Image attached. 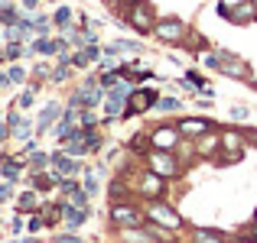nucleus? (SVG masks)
<instances>
[{"instance_id": "39448f33", "label": "nucleus", "mask_w": 257, "mask_h": 243, "mask_svg": "<svg viewBox=\"0 0 257 243\" xmlns=\"http://www.w3.org/2000/svg\"><path fill=\"white\" fill-rule=\"evenodd\" d=\"M107 218H111V224H114V227H124V230H127V227H140L147 214L140 211L134 201H114L111 211H107Z\"/></svg>"}, {"instance_id": "393cba45", "label": "nucleus", "mask_w": 257, "mask_h": 243, "mask_svg": "<svg viewBox=\"0 0 257 243\" xmlns=\"http://www.w3.org/2000/svg\"><path fill=\"white\" fill-rule=\"evenodd\" d=\"M72 16H75V13H72L69 6H56V13H52V23H56V30H65V26H72Z\"/></svg>"}, {"instance_id": "f704fd0d", "label": "nucleus", "mask_w": 257, "mask_h": 243, "mask_svg": "<svg viewBox=\"0 0 257 243\" xmlns=\"http://www.w3.org/2000/svg\"><path fill=\"white\" fill-rule=\"evenodd\" d=\"M13 136V130H10V124H7V117L0 120V143H7V140Z\"/></svg>"}, {"instance_id": "f8f14e48", "label": "nucleus", "mask_w": 257, "mask_h": 243, "mask_svg": "<svg viewBox=\"0 0 257 243\" xmlns=\"http://www.w3.org/2000/svg\"><path fill=\"white\" fill-rule=\"evenodd\" d=\"M62 114H65V107L59 104V100H49V104L39 110V120H36V133H49L52 130V124H59L62 120Z\"/></svg>"}, {"instance_id": "bb28decb", "label": "nucleus", "mask_w": 257, "mask_h": 243, "mask_svg": "<svg viewBox=\"0 0 257 243\" xmlns=\"http://www.w3.org/2000/svg\"><path fill=\"white\" fill-rule=\"evenodd\" d=\"M36 91H39V84H30L23 94H20V100H17V107H20V110H30V107L36 104Z\"/></svg>"}, {"instance_id": "9b49d317", "label": "nucleus", "mask_w": 257, "mask_h": 243, "mask_svg": "<svg viewBox=\"0 0 257 243\" xmlns=\"http://www.w3.org/2000/svg\"><path fill=\"white\" fill-rule=\"evenodd\" d=\"M176 126L182 130V136H186V140H199V136H205V133L215 130V124L208 117H186V120H179Z\"/></svg>"}, {"instance_id": "473e14b6", "label": "nucleus", "mask_w": 257, "mask_h": 243, "mask_svg": "<svg viewBox=\"0 0 257 243\" xmlns=\"http://www.w3.org/2000/svg\"><path fill=\"white\" fill-rule=\"evenodd\" d=\"M247 117H251V107L247 104H234L231 107V120H247Z\"/></svg>"}, {"instance_id": "4c0bfd02", "label": "nucleus", "mask_w": 257, "mask_h": 243, "mask_svg": "<svg viewBox=\"0 0 257 243\" xmlns=\"http://www.w3.org/2000/svg\"><path fill=\"white\" fill-rule=\"evenodd\" d=\"M39 227H43V220H39V218H33V220H30V227H26V230H33V234H36Z\"/></svg>"}, {"instance_id": "f257e3e1", "label": "nucleus", "mask_w": 257, "mask_h": 243, "mask_svg": "<svg viewBox=\"0 0 257 243\" xmlns=\"http://www.w3.org/2000/svg\"><path fill=\"white\" fill-rule=\"evenodd\" d=\"M202 62H205V68L221 72V75H228V78L251 81V68H247V62H241V58L234 56V52H228V49H215V52H208Z\"/></svg>"}, {"instance_id": "e433bc0d", "label": "nucleus", "mask_w": 257, "mask_h": 243, "mask_svg": "<svg viewBox=\"0 0 257 243\" xmlns=\"http://www.w3.org/2000/svg\"><path fill=\"white\" fill-rule=\"evenodd\" d=\"M10 84H13V81H10V75H4V72H0V91H7Z\"/></svg>"}, {"instance_id": "2f4dec72", "label": "nucleus", "mask_w": 257, "mask_h": 243, "mask_svg": "<svg viewBox=\"0 0 257 243\" xmlns=\"http://www.w3.org/2000/svg\"><path fill=\"white\" fill-rule=\"evenodd\" d=\"M241 4H247V0H218V13H221V16H228V13H231L234 6H241Z\"/></svg>"}, {"instance_id": "37998d69", "label": "nucleus", "mask_w": 257, "mask_h": 243, "mask_svg": "<svg viewBox=\"0 0 257 243\" xmlns=\"http://www.w3.org/2000/svg\"><path fill=\"white\" fill-rule=\"evenodd\" d=\"M254 220H257V214H254Z\"/></svg>"}, {"instance_id": "4468645a", "label": "nucleus", "mask_w": 257, "mask_h": 243, "mask_svg": "<svg viewBox=\"0 0 257 243\" xmlns=\"http://www.w3.org/2000/svg\"><path fill=\"white\" fill-rule=\"evenodd\" d=\"M62 220H65L69 230H78V227L88 220V208H78V204H72V201H62Z\"/></svg>"}, {"instance_id": "5701e85b", "label": "nucleus", "mask_w": 257, "mask_h": 243, "mask_svg": "<svg viewBox=\"0 0 257 243\" xmlns=\"http://www.w3.org/2000/svg\"><path fill=\"white\" fill-rule=\"evenodd\" d=\"M46 166H52V152H30V172L36 175V172H43Z\"/></svg>"}, {"instance_id": "c756f323", "label": "nucleus", "mask_w": 257, "mask_h": 243, "mask_svg": "<svg viewBox=\"0 0 257 243\" xmlns=\"http://www.w3.org/2000/svg\"><path fill=\"white\" fill-rule=\"evenodd\" d=\"M69 75H72V62H59L56 68H52V78H49V81H56V84H62V81L69 78Z\"/></svg>"}, {"instance_id": "c85d7f7f", "label": "nucleus", "mask_w": 257, "mask_h": 243, "mask_svg": "<svg viewBox=\"0 0 257 243\" xmlns=\"http://www.w3.org/2000/svg\"><path fill=\"white\" fill-rule=\"evenodd\" d=\"M33 23H36V36H49L52 32V16H43V13H39V16H33Z\"/></svg>"}, {"instance_id": "79ce46f5", "label": "nucleus", "mask_w": 257, "mask_h": 243, "mask_svg": "<svg viewBox=\"0 0 257 243\" xmlns=\"http://www.w3.org/2000/svg\"><path fill=\"white\" fill-rule=\"evenodd\" d=\"M254 6H257V0H254Z\"/></svg>"}, {"instance_id": "412c9836", "label": "nucleus", "mask_w": 257, "mask_h": 243, "mask_svg": "<svg viewBox=\"0 0 257 243\" xmlns=\"http://www.w3.org/2000/svg\"><path fill=\"white\" fill-rule=\"evenodd\" d=\"M0 175H4L7 182H20V175H23V162L20 159H0Z\"/></svg>"}, {"instance_id": "c9c22d12", "label": "nucleus", "mask_w": 257, "mask_h": 243, "mask_svg": "<svg viewBox=\"0 0 257 243\" xmlns=\"http://www.w3.org/2000/svg\"><path fill=\"white\" fill-rule=\"evenodd\" d=\"M56 243H82V237H75V234H59Z\"/></svg>"}, {"instance_id": "ddd939ff", "label": "nucleus", "mask_w": 257, "mask_h": 243, "mask_svg": "<svg viewBox=\"0 0 257 243\" xmlns=\"http://www.w3.org/2000/svg\"><path fill=\"white\" fill-rule=\"evenodd\" d=\"M78 159L69 156V152H52V172L59 175V178H72V175H78Z\"/></svg>"}, {"instance_id": "423d86ee", "label": "nucleus", "mask_w": 257, "mask_h": 243, "mask_svg": "<svg viewBox=\"0 0 257 243\" xmlns=\"http://www.w3.org/2000/svg\"><path fill=\"white\" fill-rule=\"evenodd\" d=\"M153 36H157L160 42H166V46H182L189 39V26L182 23L179 16H163L157 23V30H153Z\"/></svg>"}, {"instance_id": "a19ab883", "label": "nucleus", "mask_w": 257, "mask_h": 243, "mask_svg": "<svg viewBox=\"0 0 257 243\" xmlns=\"http://www.w3.org/2000/svg\"><path fill=\"white\" fill-rule=\"evenodd\" d=\"M0 120H4V110H0Z\"/></svg>"}, {"instance_id": "cd10ccee", "label": "nucleus", "mask_w": 257, "mask_h": 243, "mask_svg": "<svg viewBox=\"0 0 257 243\" xmlns=\"http://www.w3.org/2000/svg\"><path fill=\"white\" fill-rule=\"evenodd\" d=\"M36 204H39V201H36V192H23V194H20V204H17V211H20V214H26V211H36Z\"/></svg>"}, {"instance_id": "0eeeda50", "label": "nucleus", "mask_w": 257, "mask_h": 243, "mask_svg": "<svg viewBox=\"0 0 257 243\" xmlns=\"http://www.w3.org/2000/svg\"><path fill=\"white\" fill-rule=\"evenodd\" d=\"M147 168H153V172L163 175V178H176V175H179V162H176V156L166 152V150H150L147 152Z\"/></svg>"}, {"instance_id": "4be33fe9", "label": "nucleus", "mask_w": 257, "mask_h": 243, "mask_svg": "<svg viewBox=\"0 0 257 243\" xmlns=\"http://www.w3.org/2000/svg\"><path fill=\"white\" fill-rule=\"evenodd\" d=\"M23 56H30V46L26 42H7L4 46V58L7 62H17V58H23Z\"/></svg>"}, {"instance_id": "aec40b11", "label": "nucleus", "mask_w": 257, "mask_h": 243, "mask_svg": "<svg viewBox=\"0 0 257 243\" xmlns=\"http://www.w3.org/2000/svg\"><path fill=\"white\" fill-rule=\"evenodd\" d=\"M189 243H231V240H228L225 234L212 230V227H195L192 237H189Z\"/></svg>"}, {"instance_id": "b1692460", "label": "nucleus", "mask_w": 257, "mask_h": 243, "mask_svg": "<svg viewBox=\"0 0 257 243\" xmlns=\"http://www.w3.org/2000/svg\"><path fill=\"white\" fill-rule=\"evenodd\" d=\"M215 150H221V136H215V133H212V136H208V133L199 136V152H202V156H208V152H215Z\"/></svg>"}, {"instance_id": "a211bd4d", "label": "nucleus", "mask_w": 257, "mask_h": 243, "mask_svg": "<svg viewBox=\"0 0 257 243\" xmlns=\"http://www.w3.org/2000/svg\"><path fill=\"white\" fill-rule=\"evenodd\" d=\"M241 146H244L241 133H234V130H225V133H221V150L228 152V159H241Z\"/></svg>"}, {"instance_id": "f3484780", "label": "nucleus", "mask_w": 257, "mask_h": 243, "mask_svg": "<svg viewBox=\"0 0 257 243\" xmlns=\"http://www.w3.org/2000/svg\"><path fill=\"white\" fill-rule=\"evenodd\" d=\"M225 20H231V23H238V26H244V23H254V20H257V6H254V0H247V4L234 6V10L228 13Z\"/></svg>"}, {"instance_id": "6ab92c4d", "label": "nucleus", "mask_w": 257, "mask_h": 243, "mask_svg": "<svg viewBox=\"0 0 257 243\" xmlns=\"http://www.w3.org/2000/svg\"><path fill=\"white\" fill-rule=\"evenodd\" d=\"M140 49H144V46L134 42V39H114V42L104 46V52H111V56H137Z\"/></svg>"}, {"instance_id": "ea45409f", "label": "nucleus", "mask_w": 257, "mask_h": 243, "mask_svg": "<svg viewBox=\"0 0 257 243\" xmlns=\"http://www.w3.org/2000/svg\"><path fill=\"white\" fill-rule=\"evenodd\" d=\"M36 4H39V0H23V10H26V13H30V10H36Z\"/></svg>"}, {"instance_id": "7c9ffc66", "label": "nucleus", "mask_w": 257, "mask_h": 243, "mask_svg": "<svg viewBox=\"0 0 257 243\" xmlns=\"http://www.w3.org/2000/svg\"><path fill=\"white\" fill-rule=\"evenodd\" d=\"M7 75H10L13 84H23V81H26V68H23V65H10V68H7Z\"/></svg>"}, {"instance_id": "6e6552de", "label": "nucleus", "mask_w": 257, "mask_h": 243, "mask_svg": "<svg viewBox=\"0 0 257 243\" xmlns=\"http://www.w3.org/2000/svg\"><path fill=\"white\" fill-rule=\"evenodd\" d=\"M179 140H182V130H179V126L163 124V126H153V130H150V146H153V150L176 152V150H179Z\"/></svg>"}, {"instance_id": "a878e982", "label": "nucleus", "mask_w": 257, "mask_h": 243, "mask_svg": "<svg viewBox=\"0 0 257 243\" xmlns=\"http://www.w3.org/2000/svg\"><path fill=\"white\" fill-rule=\"evenodd\" d=\"M157 110L160 114H179L182 110V100L179 98H160L157 100Z\"/></svg>"}, {"instance_id": "f03ea898", "label": "nucleus", "mask_w": 257, "mask_h": 243, "mask_svg": "<svg viewBox=\"0 0 257 243\" xmlns=\"http://www.w3.org/2000/svg\"><path fill=\"white\" fill-rule=\"evenodd\" d=\"M157 10H153V4L150 0H134L131 6H127V26H134L137 32H153L157 30Z\"/></svg>"}, {"instance_id": "2eb2a0df", "label": "nucleus", "mask_w": 257, "mask_h": 243, "mask_svg": "<svg viewBox=\"0 0 257 243\" xmlns=\"http://www.w3.org/2000/svg\"><path fill=\"white\" fill-rule=\"evenodd\" d=\"M7 124H10V130H13V136H17V140H23V143L30 140V133H33V120H26L23 114H20V107L7 114Z\"/></svg>"}, {"instance_id": "c03bdc74", "label": "nucleus", "mask_w": 257, "mask_h": 243, "mask_svg": "<svg viewBox=\"0 0 257 243\" xmlns=\"http://www.w3.org/2000/svg\"><path fill=\"white\" fill-rule=\"evenodd\" d=\"M104 4H107V0H104Z\"/></svg>"}, {"instance_id": "20e7f679", "label": "nucleus", "mask_w": 257, "mask_h": 243, "mask_svg": "<svg viewBox=\"0 0 257 243\" xmlns=\"http://www.w3.org/2000/svg\"><path fill=\"white\" fill-rule=\"evenodd\" d=\"M147 220L150 224H160V227H166V230H182V218H179V211L170 204V201H150V208H147Z\"/></svg>"}, {"instance_id": "9d476101", "label": "nucleus", "mask_w": 257, "mask_h": 243, "mask_svg": "<svg viewBox=\"0 0 257 243\" xmlns=\"http://www.w3.org/2000/svg\"><path fill=\"white\" fill-rule=\"evenodd\" d=\"M157 100H160V94H157V91H150V88H137V91L131 94V104H127V114H124V117H134V114H147L150 107H157Z\"/></svg>"}, {"instance_id": "7ed1b4c3", "label": "nucleus", "mask_w": 257, "mask_h": 243, "mask_svg": "<svg viewBox=\"0 0 257 243\" xmlns=\"http://www.w3.org/2000/svg\"><path fill=\"white\" fill-rule=\"evenodd\" d=\"M104 88H101V78H82V84L72 91L69 107H98L104 104Z\"/></svg>"}, {"instance_id": "58836bf2", "label": "nucleus", "mask_w": 257, "mask_h": 243, "mask_svg": "<svg viewBox=\"0 0 257 243\" xmlns=\"http://www.w3.org/2000/svg\"><path fill=\"white\" fill-rule=\"evenodd\" d=\"M20 230H26V224H23V218H17V220H13V234H20Z\"/></svg>"}, {"instance_id": "1a4fd4ad", "label": "nucleus", "mask_w": 257, "mask_h": 243, "mask_svg": "<svg viewBox=\"0 0 257 243\" xmlns=\"http://www.w3.org/2000/svg\"><path fill=\"white\" fill-rule=\"evenodd\" d=\"M163 175H157V172H153V168H147V172L144 175H140V182H137V194H140V198H147V201H157L160 198V194H163Z\"/></svg>"}, {"instance_id": "72a5a7b5", "label": "nucleus", "mask_w": 257, "mask_h": 243, "mask_svg": "<svg viewBox=\"0 0 257 243\" xmlns=\"http://www.w3.org/2000/svg\"><path fill=\"white\" fill-rule=\"evenodd\" d=\"M13 198V182H0V204H4V201H10Z\"/></svg>"}, {"instance_id": "dca6fc26", "label": "nucleus", "mask_w": 257, "mask_h": 243, "mask_svg": "<svg viewBox=\"0 0 257 243\" xmlns=\"http://www.w3.org/2000/svg\"><path fill=\"white\" fill-rule=\"evenodd\" d=\"M101 56H104V49H101L98 42L82 46V49H75V56H72V65H75V68H88V65H91V62H98Z\"/></svg>"}]
</instances>
